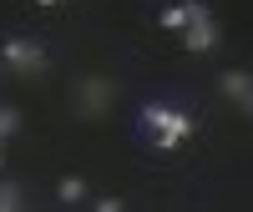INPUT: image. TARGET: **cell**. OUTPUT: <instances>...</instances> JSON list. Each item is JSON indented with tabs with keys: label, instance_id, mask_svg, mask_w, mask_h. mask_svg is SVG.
<instances>
[{
	"label": "cell",
	"instance_id": "1",
	"mask_svg": "<svg viewBox=\"0 0 253 212\" xmlns=\"http://www.w3.org/2000/svg\"><path fill=\"white\" fill-rule=\"evenodd\" d=\"M137 121H142L147 141H152V146H162V152L182 146L187 137L198 132V121L187 116L182 106H172V101H142V106H137Z\"/></svg>",
	"mask_w": 253,
	"mask_h": 212
},
{
	"label": "cell",
	"instance_id": "2",
	"mask_svg": "<svg viewBox=\"0 0 253 212\" xmlns=\"http://www.w3.org/2000/svg\"><path fill=\"white\" fill-rule=\"evenodd\" d=\"M46 61H51L46 46L31 40V35H5V40H0V66H5L10 76H41Z\"/></svg>",
	"mask_w": 253,
	"mask_h": 212
},
{
	"label": "cell",
	"instance_id": "3",
	"mask_svg": "<svg viewBox=\"0 0 253 212\" xmlns=\"http://www.w3.org/2000/svg\"><path fill=\"white\" fill-rule=\"evenodd\" d=\"M112 96H117V86H112L107 76L76 81V111H81V121H101V116H107V106H112Z\"/></svg>",
	"mask_w": 253,
	"mask_h": 212
},
{
	"label": "cell",
	"instance_id": "4",
	"mask_svg": "<svg viewBox=\"0 0 253 212\" xmlns=\"http://www.w3.org/2000/svg\"><path fill=\"white\" fill-rule=\"evenodd\" d=\"M182 46L193 51V56H208V51H218V20L208 5H198V15L187 20V31H182Z\"/></svg>",
	"mask_w": 253,
	"mask_h": 212
},
{
	"label": "cell",
	"instance_id": "5",
	"mask_svg": "<svg viewBox=\"0 0 253 212\" xmlns=\"http://www.w3.org/2000/svg\"><path fill=\"white\" fill-rule=\"evenodd\" d=\"M198 5H203V0H177V5H162V15H157V20H162V31H177V35H182V31H187V20L198 15Z\"/></svg>",
	"mask_w": 253,
	"mask_h": 212
},
{
	"label": "cell",
	"instance_id": "6",
	"mask_svg": "<svg viewBox=\"0 0 253 212\" xmlns=\"http://www.w3.org/2000/svg\"><path fill=\"white\" fill-rule=\"evenodd\" d=\"M56 202H61V207L86 202V177H61V182H56Z\"/></svg>",
	"mask_w": 253,
	"mask_h": 212
},
{
	"label": "cell",
	"instance_id": "7",
	"mask_svg": "<svg viewBox=\"0 0 253 212\" xmlns=\"http://www.w3.org/2000/svg\"><path fill=\"white\" fill-rule=\"evenodd\" d=\"M248 71H223L218 76V96H228V101H243V91H248Z\"/></svg>",
	"mask_w": 253,
	"mask_h": 212
},
{
	"label": "cell",
	"instance_id": "8",
	"mask_svg": "<svg viewBox=\"0 0 253 212\" xmlns=\"http://www.w3.org/2000/svg\"><path fill=\"white\" fill-rule=\"evenodd\" d=\"M0 212H26V207H20V182H0Z\"/></svg>",
	"mask_w": 253,
	"mask_h": 212
},
{
	"label": "cell",
	"instance_id": "9",
	"mask_svg": "<svg viewBox=\"0 0 253 212\" xmlns=\"http://www.w3.org/2000/svg\"><path fill=\"white\" fill-rule=\"evenodd\" d=\"M15 132H20V111L15 106H0V146H5Z\"/></svg>",
	"mask_w": 253,
	"mask_h": 212
},
{
	"label": "cell",
	"instance_id": "10",
	"mask_svg": "<svg viewBox=\"0 0 253 212\" xmlns=\"http://www.w3.org/2000/svg\"><path fill=\"white\" fill-rule=\"evenodd\" d=\"M91 212H126V202H122V197H96Z\"/></svg>",
	"mask_w": 253,
	"mask_h": 212
},
{
	"label": "cell",
	"instance_id": "11",
	"mask_svg": "<svg viewBox=\"0 0 253 212\" xmlns=\"http://www.w3.org/2000/svg\"><path fill=\"white\" fill-rule=\"evenodd\" d=\"M238 106H243V116H253V81H248V91H243V101H238Z\"/></svg>",
	"mask_w": 253,
	"mask_h": 212
},
{
	"label": "cell",
	"instance_id": "12",
	"mask_svg": "<svg viewBox=\"0 0 253 212\" xmlns=\"http://www.w3.org/2000/svg\"><path fill=\"white\" fill-rule=\"evenodd\" d=\"M0 172H5V146H0Z\"/></svg>",
	"mask_w": 253,
	"mask_h": 212
},
{
	"label": "cell",
	"instance_id": "13",
	"mask_svg": "<svg viewBox=\"0 0 253 212\" xmlns=\"http://www.w3.org/2000/svg\"><path fill=\"white\" fill-rule=\"evenodd\" d=\"M41 5H61V0H41Z\"/></svg>",
	"mask_w": 253,
	"mask_h": 212
}]
</instances>
